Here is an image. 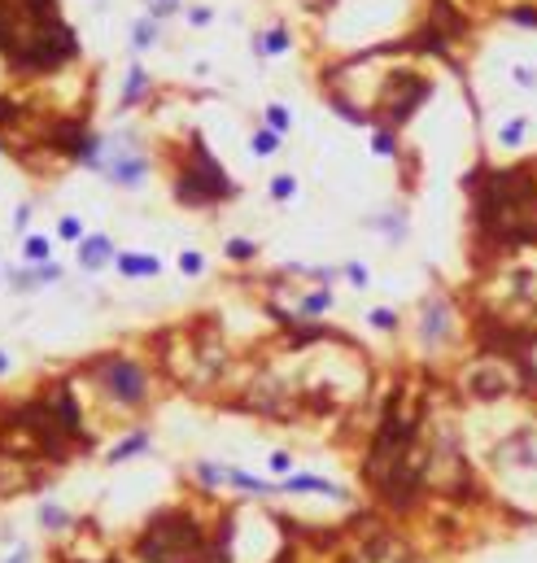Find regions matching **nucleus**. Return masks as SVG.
Returning <instances> with one entry per match:
<instances>
[{
  "label": "nucleus",
  "mask_w": 537,
  "mask_h": 563,
  "mask_svg": "<svg viewBox=\"0 0 537 563\" xmlns=\"http://www.w3.org/2000/svg\"><path fill=\"white\" fill-rule=\"evenodd\" d=\"M5 367H9V362H5V354H0V371H5Z\"/></svg>",
  "instance_id": "a19ab883"
},
{
  "label": "nucleus",
  "mask_w": 537,
  "mask_h": 563,
  "mask_svg": "<svg viewBox=\"0 0 537 563\" xmlns=\"http://www.w3.org/2000/svg\"><path fill=\"white\" fill-rule=\"evenodd\" d=\"M201 267H205V262H201V254H184V258H179V271H184V275H201Z\"/></svg>",
  "instance_id": "cd10ccee"
},
{
  "label": "nucleus",
  "mask_w": 537,
  "mask_h": 563,
  "mask_svg": "<svg viewBox=\"0 0 537 563\" xmlns=\"http://www.w3.org/2000/svg\"><path fill=\"white\" fill-rule=\"evenodd\" d=\"M61 236H66V240H79V236H84V227H79V219H61Z\"/></svg>",
  "instance_id": "2f4dec72"
},
{
  "label": "nucleus",
  "mask_w": 537,
  "mask_h": 563,
  "mask_svg": "<svg viewBox=\"0 0 537 563\" xmlns=\"http://www.w3.org/2000/svg\"><path fill=\"white\" fill-rule=\"evenodd\" d=\"M40 520H44L48 528H66V524H70V516H66V511H61V507H53V502H48V507L40 511Z\"/></svg>",
  "instance_id": "5701e85b"
},
{
  "label": "nucleus",
  "mask_w": 537,
  "mask_h": 563,
  "mask_svg": "<svg viewBox=\"0 0 537 563\" xmlns=\"http://www.w3.org/2000/svg\"><path fill=\"white\" fill-rule=\"evenodd\" d=\"M345 275H350V284H354V288H363V284H367V271L358 267V262H350V267H345Z\"/></svg>",
  "instance_id": "473e14b6"
},
{
  "label": "nucleus",
  "mask_w": 537,
  "mask_h": 563,
  "mask_svg": "<svg viewBox=\"0 0 537 563\" xmlns=\"http://www.w3.org/2000/svg\"><path fill=\"white\" fill-rule=\"evenodd\" d=\"M227 480H232L236 489H245V493H271V485H263V480H254L245 472H227Z\"/></svg>",
  "instance_id": "a211bd4d"
},
{
  "label": "nucleus",
  "mask_w": 537,
  "mask_h": 563,
  "mask_svg": "<svg viewBox=\"0 0 537 563\" xmlns=\"http://www.w3.org/2000/svg\"><path fill=\"white\" fill-rule=\"evenodd\" d=\"M288 48V31L284 26H275V31H267L263 40H258V53H284Z\"/></svg>",
  "instance_id": "dca6fc26"
},
{
  "label": "nucleus",
  "mask_w": 537,
  "mask_h": 563,
  "mask_svg": "<svg viewBox=\"0 0 537 563\" xmlns=\"http://www.w3.org/2000/svg\"><path fill=\"white\" fill-rule=\"evenodd\" d=\"M149 5H153V13H175L179 0H149Z\"/></svg>",
  "instance_id": "f704fd0d"
},
{
  "label": "nucleus",
  "mask_w": 537,
  "mask_h": 563,
  "mask_svg": "<svg viewBox=\"0 0 537 563\" xmlns=\"http://www.w3.org/2000/svg\"><path fill=\"white\" fill-rule=\"evenodd\" d=\"M53 279H61V267L44 262V267H36V271H18V275H13V288H40V284H53Z\"/></svg>",
  "instance_id": "f8f14e48"
},
{
  "label": "nucleus",
  "mask_w": 537,
  "mask_h": 563,
  "mask_svg": "<svg viewBox=\"0 0 537 563\" xmlns=\"http://www.w3.org/2000/svg\"><path fill=\"white\" fill-rule=\"evenodd\" d=\"M507 18H511V22H520V26H537V9L515 5V9H507Z\"/></svg>",
  "instance_id": "a878e982"
},
{
  "label": "nucleus",
  "mask_w": 537,
  "mask_h": 563,
  "mask_svg": "<svg viewBox=\"0 0 537 563\" xmlns=\"http://www.w3.org/2000/svg\"><path fill=\"white\" fill-rule=\"evenodd\" d=\"M419 327H424V341H428V345H442V341L450 337V306H446V302H428Z\"/></svg>",
  "instance_id": "0eeeda50"
},
{
  "label": "nucleus",
  "mask_w": 537,
  "mask_h": 563,
  "mask_svg": "<svg viewBox=\"0 0 537 563\" xmlns=\"http://www.w3.org/2000/svg\"><path fill=\"white\" fill-rule=\"evenodd\" d=\"M275 148H280V131L263 127V131L254 136V153H258V157H267V153H275Z\"/></svg>",
  "instance_id": "f3484780"
},
{
  "label": "nucleus",
  "mask_w": 537,
  "mask_h": 563,
  "mask_svg": "<svg viewBox=\"0 0 537 563\" xmlns=\"http://www.w3.org/2000/svg\"><path fill=\"white\" fill-rule=\"evenodd\" d=\"M9 563H26V550H18V555H13V559H9Z\"/></svg>",
  "instance_id": "58836bf2"
},
{
  "label": "nucleus",
  "mask_w": 537,
  "mask_h": 563,
  "mask_svg": "<svg viewBox=\"0 0 537 563\" xmlns=\"http://www.w3.org/2000/svg\"><path fill=\"white\" fill-rule=\"evenodd\" d=\"M271 468L275 472H288V454H271Z\"/></svg>",
  "instance_id": "4c0bfd02"
},
{
  "label": "nucleus",
  "mask_w": 537,
  "mask_h": 563,
  "mask_svg": "<svg viewBox=\"0 0 537 563\" xmlns=\"http://www.w3.org/2000/svg\"><path fill=\"white\" fill-rule=\"evenodd\" d=\"M144 445H149V433H132L123 445H114V454H109V463H123V458H132V454H140Z\"/></svg>",
  "instance_id": "2eb2a0df"
},
{
  "label": "nucleus",
  "mask_w": 537,
  "mask_h": 563,
  "mask_svg": "<svg viewBox=\"0 0 537 563\" xmlns=\"http://www.w3.org/2000/svg\"><path fill=\"white\" fill-rule=\"evenodd\" d=\"M311 5H315V9H328V5H332V0H311Z\"/></svg>",
  "instance_id": "ea45409f"
},
{
  "label": "nucleus",
  "mask_w": 537,
  "mask_h": 563,
  "mask_svg": "<svg viewBox=\"0 0 537 563\" xmlns=\"http://www.w3.org/2000/svg\"><path fill=\"white\" fill-rule=\"evenodd\" d=\"M13 118H18V105H13V101H5V96H0V123H13Z\"/></svg>",
  "instance_id": "72a5a7b5"
},
{
  "label": "nucleus",
  "mask_w": 537,
  "mask_h": 563,
  "mask_svg": "<svg viewBox=\"0 0 537 563\" xmlns=\"http://www.w3.org/2000/svg\"><path fill=\"white\" fill-rule=\"evenodd\" d=\"M26 219H31V206H18V214H13V227H26Z\"/></svg>",
  "instance_id": "e433bc0d"
},
{
  "label": "nucleus",
  "mask_w": 537,
  "mask_h": 563,
  "mask_svg": "<svg viewBox=\"0 0 537 563\" xmlns=\"http://www.w3.org/2000/svg\"><path fill=\"white\" fill-rule=\"evenodd\" d=\"M515 84L537 88V65H515Z\"/></svg>",
  "instance_id": "c756f323"
},
{
  "label": "nucleus",
  "mask_w": 537,
  "mask_h": 563,
  "mask_svg": "<svg viewBox=\"0 0 537 563\" xmlns=\"http://www.w3.org/2000/svg\"><path fill=\"white\" fill-rule=\"evenodd\" d=\"M144 92H149V75H144L140 65H132V75H127V84H123V105H136Z\"/></svg>",
  "instance_id": "4468645a"
},
{
  "label": "nucleus",
  "mask_w": 537,
  "mask_h": 563,
  "mask_svg": "<svg viewBox=\"0 0 537 563\" xmlns=\"http://www.w3.org/2000/svg\"><path fill=\"white\" fill-rule=\"evenodd\" d=\"M472 380H476V385H472V393L485 397V402H490V397H502V393L511 389V376L498 371V367H485V371H476Z\"/></svg>",
  "instance_id": "9d476101"
},
{
  "label": "nucleus",
  "mask_w": 537,
  "mask_h": 563,
  "mask_svg": "<svg viewBox=\"0 0 537 563\" xmlns=\"http://www.w3.org/2000/svg\"><path fill=\"white\" fill-rule=\"evenodd\" d=\"M293 192H297V179H293V175H275L271 179V196H275V201H288Z\"/></svg>",
  "instance_id": "6ab92c4d"
},
{
  "label": "nucleus",
  "mask_w": 537,
  "mask_h": 563,
  "mask_svg": "<svg viewBox=\"0 0 537 563\" xmlns=\"http://www.w3.org/2000/svg\"><path fill=\"white\" fill-rule=\"evenodd\" d=\"M140 555L149 563H201V533L188 516H157L140 537Z\"/></svg>",
  "instance_id": "7ed1b4c3"
},
{
  "label": "nucleus",
  "mask_w": 537,
  "mask_h": 563,
  "mask_svg": "<svg viewBox=\"0 0 537 563\" xmlns=\"http://www.w3.org/2000/svg\"><path fill=\"white\" fill-rule=\"evenodd\" d=\"M371 327H398V314L394 310H371Z\"/></svg>",
  "instance_id": "c85d7f7f"
},
{
  "label": "nucleus",
  "mask_w": 537,
  "mask_h": 563,
  "mask_svg": "<svg viewBox=\"0 0 537 563\" xmlns=\"http://www.w3.org/2000/svg\"><path fill=\"white\" fill-rule=\"evenodd\" d=\"M188 18L197 22V26H205V22H210V9H188Z\"/></svg>",
  "instance_id": "c9c22d12"
},
{
  "label": "nucleus",
  "mask_w": 537,
  "mask_h": 563,
  "mask_svg": "<svg viewBox=\"0 0 537 563\" xmlns=\"http://www.w3.org/2000/svg\"><path fill=\"white\" fill-rule=\"evenodd\" d=\"M18 13H22V5H13V0H0V53H13L18 48V40H22V26H18Z\"/></svg>",
  "instance_id": "6e6552de"
},
{
  "label": "nucleus",
  "mask_w": 537,
  "mask_h": 563,
  "mask_svg": "<svg viewBox=\"0 0 537 563\" xmlns=\"http://www.w3.org/2000/svg\"><path fill=\"white\" fill-rule=\"evenodd\" d=\"M267 127L271 131H288V114L280 105H267Z\"/></svg>",
  "instance_id": "bb28decb"
},
{
  "label": "nucleus",
  "mask_w": 537,
  "mask_h": 563,
  "mask_svg": "<svg viewBox=\"0 0 537 563\" xmlns=\"http://www.w3.org/2000/svg\"><path fill=\"white\" fill-rule=\"evenodd\" d=\"M75 53H79L75 31L61 18H48V22H26L18 48L9 53V65L18 75H48V70H57L61 61H70Z\"/></svg>",
  "instance_id": "f257e3e1"
},
{
  "label": "nucleus",
  "mask_w": 537,
  "mask_h": 563,
  "mask_svg": "<svg viewBox=\"0 0 537 563\" xmlns=\"http://www.w3.org/2000/svg\"><path fill=\"white\" fill-rule=\"evenodd\" d=\"M232 192H236L232 179H227L223 167L205 153L201 136H192L188 162H184V167H179V175H175V196H179V201H188V206H215V201H227Z\"/></svg>",
  "instance_id": "f03ea898"
},
{
  "label": "nucleus",
  "mask_w": 537,
  "mask_h": 563,
  "mask_svg": "<svg viewBox=\"0 0 537 563\" xmlns=\"http://www.w3.org/2000/svg\"><path fill=\"white\" fill-rule=\"evenodd\" d=\"M114 262H118L123 275H157L162 271V262L157 258H144V254H118Z\"/></svg>",
  "instance_id": "ddd939ff"
},
{
  "label": "nucleus",
  "mask_w": 537,
  "mask_h": 563,
  "mask_svg": "<svg viewBox=\"0 0 537 563\" xmlns=\"http://www.w3.org/2000/svg\"><path fill=\"white\" fill-rule=\"evenodd\" d=\"M153 31H157V26H153V18L136 22V31H132V44H136V48H149V44H153Z\"/></svg>",
  "instance_id": "aec40b11"
},
{
  "label": "nucleus",
  "mask_w": 537,
  "mask_h": 563,
  "mask_svg": "<svg viewBox=\"0 0 537 563\" xmlns=\"http://www.w3.org/2000/svg\"><path fill=\"white\" fill-rule=\"evenodd\" d=\"M109 258H114V245H109V236H88L84 245H79V262H84V271L105 267Z\"/></svg>",
  "instance_id": "9b49d317"
},
{
  "label": "nucleus",
  "mask_w": 537,
  "mask_h": 563,
  "mask_svg": "<svg viewBox=\"0 0 537 563\" xmlns=\"http://www.w3.org/2000/svg\"><path fill=\"white\" fill-rule=\"evenodd\" d=\"M92 376H96V385H101V393L118 406H140L144 397H149V376H144V367L132 358H123V354H109L101 362H92Z\"/></svg>",
  "instance_id": "39448f33"
},
{
  "label": "nucleus",
  "mask_w": 537,
  "mask_h": 563,
  "mask_svg": "<svg viewBox=\"0 0 537 563\" xmlns=\"http://www.w3.org/2000/svg\"><path fill=\"white\" fill-rule=\"evenodd\" d=\"M433 31H437L446 44H450V40H463V36H467V18L450 5V0H433Z\"/></svg>",
  "instance_id": "423d86ee"
},
{
  "label": "nucleus",
  "mask_w": 537,
  "mask_h": 563,
  "mask_svg": "<svg viewBox=\"0 0 537 563\" xmlns=\"http://www.w3.org/2000/svg\"><path fill=\"white\" fill-rule=\"evenodd\" d=\"M524 127H529L524 118H515V123H507V127H502V136H498V140H502V144H511V148H515L520 140H524Z\"/></svg>",
  "instance_id": "b1692460"
},
{
  "label": "nucleus",
  "mask_w": 537,
  "mask_h": 563,
  "mask_svg": "<svg viewBox=\"0 0 537 563\" xmlns=\"http://www.w3.org/2000/svg\"><path fill=\"white\" fill-rule=\"evenodd\" d=\"M284 493H323V498H332V502H345V489H336L332 480H323V476H288Z\"/></svg>",
  "instance_id": "1a4fd4ad"
},
{
  "label": "nucleus",
  "mask_w": 537,
  "mask_h": 563,
  "mask_svg": "<svg viewBox=\"0 0 537 563\" xmlns=\"http://www.w3.org/2000/svg\"><path fill=\"white\" fill-rule=\"evenodd\" d=\"M22 249H26V258H31V262H48V240H44V236H26Z\"/></svg>",
  "instance_id": "412c9836"
},
{
  "label": "nucleus",
  "mask_w": 537,
  "mask_h": 563,
  "mask_svg": "<svg viewBox=\"0 0 537 563\" xmlns=\"http://www.w3.org/2000/svg\"><path fill=\"white\" fill-rule=\"evenodd\" d=\"M323 306H328V293H315V297H306V314H311V319H315V314H319Z\"/></svg>",
  "instance_id": "7c9ffc66"
},
{
  "label": "nucleus",
  "mask_w": 537,
  "mask_h": 563,
  "mask_svg": "<svg viewBox=\"0 0 537 563\" xmlns=\"http://www.w3.org/2000/svg\"><path fill=\"white\" fill-rule=\"evenodd\" d=\"M371 148H376V153H384V157H394V153H398L394 131H389V127H380V131H376V140H371Z\"/></svg>",
  "instance_id": "4be33fe9"
},
{
  "label": "nucleus",
  "mask_w": 537,
  "mask_h": 563,
  "mask_svg": "<svg viewBox=\"0 0 537 563\" xmlns=\"http://www.w3.org/2000/svg\"><path fill=\"white\" fill-rule=\"evenodd\" d=\"M428 96H433V79L411 75V70H394L384 79L380 96H376V118L384 127H402V123H411V114L424 105Z\"/></svg>",
  "instance_id": "20e7f679"
},
{
  "label": "nucleus",
  "mask_w": 537,
  "mask_h": 563,
  "mask_svg": "<svg viewBox=\"0 0 537 563\" xmlns=\"http://www.w3.org/2000/svg\"><path fill=\"white\" fill-rule=\"evenodd\" d=\"M254 254H258L254 240H227V258H232V262H236V258L245 262V258H254Z\"/></svg>",
  "instance_id": "393cba45"
}]
</instances>
